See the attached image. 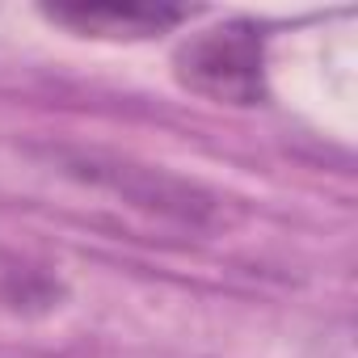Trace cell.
Masks as SVG:
<instances>
[{
	"label": "cell",
	"mask_w": 358,
	"mask_h": 358,
	"mask_svg": "<svg viewBox=\"0 0 358 358\" xmlns=\"http://www.w3.org/2000/svg\"><path fill=\"white\" fill-rule=\"evenodd\" d=\"M177 80L190 93L220 106H262L266 101V38L253 22H220L199 30L173 55Z\"/></svg>",
	"instance_id": "cell-1"
},
{
	"label": "cell",
	"mask_w": 358,
	"mask_h": 358,
	"mask_svg": "<svg viewBox=\"0 0 358 358\" xmlns=\"http://www.w3.org/2000/svg\"><path fill=\"white\" fill-rule=\"evenodd\" d=\"M51 22L72 26L76 34H97V38H148L164 34L186 17V9L173 5H55L47 9Z\"/></svg>",
	"instance_id": "cell-2"
}]
</instances>
